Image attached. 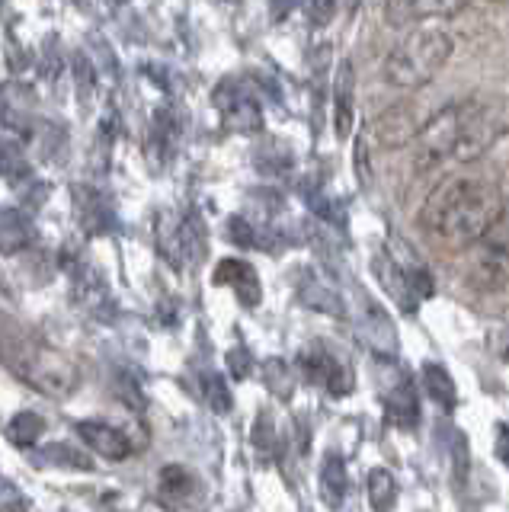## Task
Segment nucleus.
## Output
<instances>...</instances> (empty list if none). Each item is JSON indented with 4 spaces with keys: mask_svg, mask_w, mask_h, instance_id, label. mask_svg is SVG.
Instances as JSON below:
<instances>
[{
    "mask_svg": "<svg viewBox=\"0 0 509 512\" xmlns=\"http://www.w3.org/2000/svg\"><path fill=\"white\" fill-rule=\"evenodd\" d=\"M506 215L500 183L487 176H452L429 192L420 208V228L449 250H468L497 228Z\"/></svg>",
    "mask_w": 509,
    "mask_h": 512,
    "instance_id": "f257e3e1",
    "label": "nucleus"
},
{
    "mask_svg": "<svg viewBox=\"0 0 509 512\" xmlns=\"http://www.w3.org/2000/svg\"><path fill=\"white\" fill-rule=\"evenodd\" d=\"M455 42L439 26H420L397 42L385 58V84L397 90H420L452 58Z\"/></svg>",
    "mask_w": 509,
    "mask_h": 512,
    "instance_id": "f03ea898",
    "label": "nucleus"
},
{
    "mask_svg": "<svg viewBox=\"0 0 509 512\" xmlns=\"http://www.w3.org/2000/svg\"><path fill=\"white\" fill-rule=\"evenodd\" d=\"M7 365L10 372L29 388H36L45 397L65 400L77 391V365L52 346H45L33 336H7Z\"/></svg>",
    "mask_w": 509,
    "mask_h": 512,
    "instance_id": "7ed1b4c3",
    "label": "nucleus"
},
{
    "mask_svg": "<svg viewBox=\"0 0 509 512\" xmlns=\"http://www.w3.org/2000/svg\"><path fill=\"white\" fill-rule=\"evenodd\" d=\"M506 135H509V96L506 93L468 96L455 160L458 164H474L487 151H493V144L503 141Z\"/></svg>",
    "mask_w": 509,
    "mask_h": 512,
    "instance_id": "20e7f679",
    "label": "nucleus"
},
{
    "mask_svg": "<svg viewBox=\"0 0 509 512\" xmlns=\"http://www.w3.org/2000/svg\"><path fill=\"white\" fill-rule=\"evenodd\" d=\"M461 119H465V100L445 103L439 112H433L423 128L417 141H413V170L417 173H429L436 170L445 160H455V148L461 138Z\"/></svg>",
    "mask_w": 509,
    "mask_h": 512,
    "instance_id": "39448f33",
    "label": "nucleus"
},
{
    "mask_svg": "<svg viewBox=\"0 0 509 512\" xmlns=\"http://www.w3.org/2000/svg\"><path fill=\"white\" fill-rule=\"evenodd\" d=\"M468 282L477 292H500L509 282V247L497 234H487L481 244H474L471 266H468Z\"/></svg>",
    "mask_w": 509,
    "mask_h": 512,
    "instance_id": "423d86ee",
    "label": "nucleus"
},
{
    "mask_svg": "<svg viewBox=\"0 0 509 512\" xmlns=\"http://www.w3.org/2000/svg\"><path fill=\"white\" fill-rule=\"evenodd\" d=\"M420 128H423V122L417 116V106L394 103L381 112V116L372 119L369 135L375 138V144L381 151H401V148H410V144L417 141Z\"/></svg>",
    "mask_w": 509,
    "mask_h": 512,
    "instance_id": "0eeeda50",
    "label": "nucleus"
},
{
    "mask_svg": "<svg viewBox=\"0 0 509 512\" xmlns=\"http://www.w3.org/2000/svg\"><path fill=\"white\" fill-rule=\"evenodd\" d=\"M468 0H385V20L394 29L420 26L426 20H442L465 10Z\"/></svg>",
    "mask_w": 509,
    "mask_h": 512,
    "instance_id": "6e6552de",
    "label": "nucleus"
},
{
    "mask_svg": "<svg viewBox=\"0 0 509 512\" xmlns=\"http://www.w3.org/2000/svg\"><path fill=\"white\" fill-rule=\"evenodd\" d=\"M301 372L311 384H321L330 394H349V388H353V375L346 372V365L321 349L301 352Z\"/></svg>",
    "mask_w": 509,
    "mask_h": 512,
    "instance_id": "1a4fd4ad",
    "label": "nucleus"
},
{
    "mask_svg": "<svg viewBox=\"0 0 509 512\" xmlns=\"http://www.w3.org/2000/svg\"><path fill=\"white\" fill-rule=\"evenodd\" d=\"M199 490H202V484L193 471L183 468V464H167L161 477H157L154 496H157V503L167 509H186L199 496Z\"/></svg>",
    "mask_w": 509,
    "mask_h": 512,
    "instance_id": "9d476101",
    "label": "nucleus"
},
{
    "mask_svg": "<svg viewBox=\"0 0 509 512\" xmlns=\"http://www.w3.org/2000/svg\"><path fill=\"white\" fill-rule=\"evenodd\" d=\"M77 439H81L90 452H97L100 458H109V461H122L132 455V442L125 436L122 429L109 426V423H100V420H84L77 423Z\"/></svg>",
    "mask_w": 509,
    "mask_h": 512,
    "instance_id": "9b49d317",
    "label": "nucleus"
},
{
    "mask_svg": "<svg viewBox=\"0 0 509 512\" xmlns=\"http://www.w3.org/2000/svg\"><path fill=\"white\" fill-rule=\"evenodd\" d=\"M215 285H231L237 298H241L247 308H257L263 292H260V279H257V269L244 260H225L218 263L215 269Z\"/></svg>",
    "mask_w": 509,
    "mask_h": 512,
    "instance_id": "f8f14e48",
    "label": "nucleus"
},
{
    "mask_svg": "<svg viewBox=\"0 0 509 512\" xmlns=\"http://www.w3.org/2000/svg\"><path fill=\"white\" fill-rule=\"evenodd\" d=\"M385 416L401 429H413L420 423V404H417V391H413L410 378L397 381L394 388L385 394Z\"/></svg>",
    "mask_w": 509,
    "mask_h": 512,
    "instance_id": "ddd939ff",
    "label": "nucleus"
},
{
    "mask_svg": "<svg viewBox=\"0 0 509 512\" xmlns=\"http://www.w3.org/2000/svg\"><path fill=\"white\" fill-rule=\"evenodd\" d=\"M333 93H337V100H333V109H337V135L349 138V132H353V96H356V71L349 58L340 61Z\"/></svg>",
    "mask_w": 509,
    "mask_h": 512,
    "instance_id": "4468645a",
    "label": "nucleus"
},
{
    "mask_svg": "<svg viewBox=\"0 0 509 512\" xmlns=\"http://www.w3.org/2000/svg\"><path fill=\"white\" fill-rule=\"evenodd\" d=\"M349 493V477H346V464L340 455H327L324 468H321V496L330 509H340Z\"/></svg>",
    "mask_w": 509,
    "mask_h": 512,
    "instance_id": "2eb2a0df",
    "label": "nucleus"
},
{
    "mask_svg": "<svg viewBox=\"0 0 509 512\" xmlns=\"http://www.w3.org/2000/svg\"><path fill=\"white\" fill-rule=\"evenodd\" d=\"M423 384H426V394L433 397L442 410H455V404H458V388H455L452 375L445 372L442 365H436V362L423 365Z\"/></svg>",
    "mask_w": 509,
    "mask_h": 512,
    "instance_id": "dca6fc26",
    "label": "nucleus"
},
{
    "mask_svg": "<svg viewBox=\"0 0 509 512\" xmlns=\"http://www.w3.org/2000/svg\"><path fill=\"white\" fill-rule=\"evenodd\" d=\"M45 432V420L36 410H23L7 423V439L17 448H33Z\"/></svg>",
    "mask_w": 509,
    "mask_h": 512,
    "instance_id": "f3484780",
    "label": "nucleus"
},
{
    "mask_svg": "<svg viewBox=\"0 0 509 512\" xmlns=\"http://www.w3.org/2000/svg\"><path fill=\"white\" fill-rule=\"evenodd\" d=\"M369 503L375 512H391L397 503V480L391 471L385 468H375L369 474Z\"/></svg>",
    "mask_w": 509,
    "mask_h": 512,
    "instance_id": "a211bd4d",
    "label": "nucleus"
},
{
    "mask_svg": "<svg viewBox=\"0 0 509 512\" xmlns=\"http://www.w3.org/2000/svg\"><path fill=\"white\" fill-rule=\"evenodd\" d=\"M29 240H33V224H29V218L7 208L4 212V250L17 253L29 244Z\"/></svg>",
    "mask_w": 509,
    "mask_h": 512,
    "instance_id": "6ab92c4d",
    "label": "nucleus"
},
{
    "mask_svg": "<svg viewBox=\"0 0 509 512\" xmlns=\"http://www.w3.org/2000/svg\"><path fill=\"white\" fill-rule=\"evenodd\" d=\"M260 122H263L260 106L253 100H234L225 109V125L234 128V132H253V128H260Z\"/></svg>",
    "mask_w": 509,
    "mask_h": 512,
    "instance_id": "aec40b11",
    "label": "nucleus"
},
{
    "mask_svg": "<svg viewBox=\"0 0 509 512\" xmlns=\"http://www.w3.org/2000/svg\"><path fill=\"white\" fill-rule=\"evenodd\" d=\"M263 378H266V388L273 391V394L292 397L295 378H292L289 365H285L282 359H269V362H263Z\"/></svg>",
    "mask_w": 509,
    "mask_h": 512,
    "instance_id": "412c9836",
    "label": "nucleus"
},
{
    "mask_svg": "<svg viewBox=\"0 0 509 512\" xmlns=\"http://www.w3.org/2000/svg\"><path fill=\"white\" fill-rule=\"evenodd\" d=\"M365 333H369V340H372V346L378 349V352H394L397 349V340H394V330H391V320L381 314V311H375L372 308V314H369V327H365Z\"/></svg>",
    "mask_w": 509,
    "mask_h": 512,
    "instance_id": "4be33fe9",
    "label": "nucleus"
},
{
    "mask_svg": "<svg viewBox=\"0 0 509 512\" xmlns=\"http://www.w3.org/2000/svg\"><path fill=\"white\" fill-rule=\"evenodd\" d=\"M202 394H205V400H209V407L215 413H228L231 404H234L228 384H225V378H221V375H205L202 378Z\"/></svg>",
    "mask_w": 509,
    "mask_h": 512,
    "instance_id": "5701e85b",
    "label": "nucleus"
},
{
    "mask_svg": "<svg viewBox=\"0 0 509 512\" xmlns=\"http://www.w3.org/2000/svg\"><path fill=\"white\" fill-rule=\"evenodd\" d=\"M253 448L257 452H263V455H269L273 452V445H276V429H273V416L269 413H260V420H257V426H253Z\"/></svg>",
    "mask_w": 509,
    "mask_h": 512,
    "instance_id": "b1692460",
    "label": "nucleus"
},
{
    "mask_svg": "<svg viewBox=\"0 0 509 512\" xmlns=\"http://www.w3.org/2000/svg\"><path fill=\"white\" fill-rule=\"evenodd\" d=\"M250 368H253V359H250V352L244 346H237V349L228 352V372H231V378L244 381L250 375Z\"/></svg>",
    "mask_w": 509,
    "mask_h": 512,
    "instance_id": "393cba45",
    "label": "nucleus"
},
{
    "mask_svg": "<svg viewBox=\"0 0 509 512\" xmlns=\"http://www.w3.org/2000/svg\"><path fill=\"white\" fill-rule=\"evenodd\" d=\"M497 458L509 468V426H497Z\"/></svg>",
    "mask_w": 509,
    "mask_h": 512,
    "instance_id": "a878e982",
    "label": "nucleus"
},
{
    "mask_svg": "<svg viewBox=\"0 0 509 512\" xmlns=\"http://www.w3.org/2000/svg\"><path fill=\"white\" fill-rule=\"evenodd\" d=\"M506 362H509V346H506Z\"/></svg>",
    "mask_w": 509,
    "mask_h": 512,
    "instance_id": "bb28decb",
    "label": "nucleus"
}]
</instances>
